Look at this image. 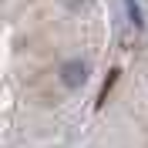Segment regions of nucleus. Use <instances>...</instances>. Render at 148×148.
Returning a JSON list of instances; mask_svg holds the SVG:
<instances>
[{
	"mask_svg": "<svg viewBox=\"0 0 148 148\" xmlns=\"http://www.w3.org/2000/svg\"><path fill=\"white\" fill-rule=\"evenodd\" d=\"M64 81L71 84V88H74V84H81V81H84V67H81V64H67V67H64Z\"/></svg>",
	"mask_w": 148,
	"mask_h": 148,
	"instance_id": "1",
	"label": "nucleus"
}]
</instances>
